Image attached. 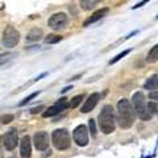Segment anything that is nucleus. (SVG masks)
I'll list each match as a JSON object with an SVG mask.
<instances>
[{
	"label": "nucleus",
	"instance_id": "obj_8",
	"mask_svg": "<svg viewBox=\"0 0 158 158\" xmlns=\"http://www.w3.org/2000/svg\"><path fill=\"white\" fill-rule=\"evenodd\" d=\"M69 107V103L66 102V99H61V100H58L57 104H54L52 107H49L48 110L42 113L44 117H52V116H56L58 113H61L62 111H65L66 108Z\"/></svg>",
	"mask_w": 158,
	"mask_h": 158
},
{
	"label": "nucleus",
	"instance_id": "obj_22",
	"mask_svg": "<svg viewBox=\"0 0 158 158\" xmlns=\"http://www.w3.org/2000/svg\"><path fill=\"white\" fill-rule=\"evenodd\" d=\"M129 52H131V50H124V52H123V53H120V54H117V56H116L115 58H113V59H111V62H110V63H111V65H113V63H116L117 61H120V59H121L123 57H125V56H127V54H128V53H129Z\"/></svg>",
	"mask_w": 158,
	"mask_h": 158
},
{
	"label": "nucleus",
	"instance_id": "obj_24",
	"mask_svg": "<svg viewBox=\"0 0 158 158\" xmlns=\"http://www.w3.org/2000/svg\"><path fill=\"white\" fill-rule=\"evenodd\" d=\"M37 95H38V92H33V94H31V95H29L28 98H25V99H24V100H23L21 103H20V104H19V106H20V107H21V106H24V104H27V103H29V102H31V100H32V99H33V98H36Z\"/></svg>",
	"mask_w": 158,
	"mask_h": 158
},
{
	"label": "nucleus",
	"instance_id": "obj_1",
	"mask_svg": "<svg viewBox=\"0 0 158 158\" xmlns=\"http://www.w3.org/2000/svg\"><path fill=\"white\" fill-rule=\"evenodd\" d=\"M117 111H118V125L121 128H131L136 120V111L135 107H132L131 102L128 99H121L117 103Z\"/></svg>",
	"mask_w": 158,
	"mask_h": 158
},
{
	"label": "nucleus",
	"instance_id": "obj_11",
	"mask_svg": "<svg viewBox=\"0 0 158 158\" xmlns=\"http://www.w3.org/2000/svg\"><path fill=\"white\" fill-rule=\"evenodd\" d=\"M99 99H100V95H99L98 92H95V94H91V95L87 98V100L85 102V104L82 106V108H81V112H83V113L91 112V111L94 110V108L96 107L98 102H99Z\"/></svg>",
	"mask_w": 158,
	"mask_h": 158
},
{
	"label": "nucleus",
	"instance_id": "obj_2",
	"mask_svg": "<svg viewBox=\"0 0 158 158\" xmlns=\"http://www.w3.org/2000/svg\"><path fill=\"white\" fill-rule=\"evenodd\" d=\"M99 121H100V129L103 133L110 135V133L115 132L116 128V118H115V112H113L112 106H104L103 110L99 115Z\"/></svg>",
	"mask_w": 158,
	"mask_h": 158
},
{
	"label": "nucleus",
	"instance_id": "obj_7",
	"mask_svg": "<svg viewBox=\"0 0 158 158\" xmlns=\"http://www.w3.org/2000/svg\"><path fill=\"white\" fill-rule=\"evenodd\" d=\"M67 21H69L67 15L63 13V12H58V13H54L53 16L49 19L48 24L52 29H62V28L66 27Z\"/></svg>",
	"mask_w": 158,
	"mask_h": 158
},
{
	"label": "nucleus",
	"instance_id": "obj_25",
	"mask_svg": "<svg viewBox=\"0 0 158 158\" xmlns=\"http://www.w3.org/2000/svg\"><path fill=\"white\" fill-rule=\"evenodd\" d=\"M42 110H45V107L44 106H38V107H34V108H32L31 110V113H33V115H36V113H40Z\"/></svg>",
	"mask_w": 158,
	"mask_h": 158
},
{
	"label": "nucleus",
	"instance_id": "obj_17",
	"mask_svg": "<svg viewBox=\"0 0 158 158\" xmlns=\"http://www.w3.org/2000/svg\"><path fill=\"white\" fill-rule=\"evenodd\" d=\"M62 40V36H57V34H50L45 38V42L46 44H57Z\"/></svg>",
	"mask_w": 158,
	"mask_h": 158
},
{
	"label": "nucleus",
	"instance_id": "obj_14",
	"mask_svg": "<svg viewBox=\"0 0 158 158\" xmlns=\"http://www.w3.org/2000/svg\"><path fill=\"white\" fill-rule=\"evenodd\" d=\"M42 36H44V32L41 31V29L34 28V29H32V31L28 33V36H27V41H29V42L38 41V40H41V37H42Z\"/></svg>",
	"mask_w": 158,
	"mask_h": 158
},
{
	"label": "nucleus",
	"instance_id": "obj_9",
	"mask_svg": "<svg viewBox=\"0 0 158 158\" xmlns=\"http://www.w3.org/2000/svg\"><path fill=\"white\" fill-rule=\"evenodd\" d=\"M19 141V136H17V129L12 128L9 132H7V135L4 136V146L7 150H13L17 145Z\"/></svg>",
	"mask_w": 158,
	"mask_h": 158
},
{
	"label": "nucleus",
	"instance_id": "obj_16",
	"mask_svg": "<svg viewBox=\"0 0 158 158\" xmlns=\"http://www.w3.org/2000/svg\"><path fill=\"white\" fill-rule=\"evenodd\" d=\"M156 87H158V74L152 75L146 81V83H145V88H146V90H153V88H156Z\"/></svg>",
	"mask_w": 158,
	"mask_h": 158
},
{
	"label": "nucleus",
	"instance_id": "obj_20",
	"mask_svg": "<svg viewBox=\"0 0 158 158\" xmlns=\"http://www.w3.org/2000/svg\"><path fill=\"white\" fill-rule=\"evenodd\" d=\"M83 98H85L83 95H78V96H75V98H74L73 100H71L70 107H71V108H77V107L79 106V103H81V102L83 100Z\"/></svg>",
	"mask_w": 158,
	"mask_h": 158
},
{
	"label": "nucleus",
	"instance_id": "obj_21",
	"mask_svg": "<svg viewBox=\"0 0 158 158\" xmlns=\"http://www.w3.org/2000/svg\"><path fill=\"white\" fill-rule=\"evenodd\" d=\"M88 127H90L91 136H92V137H96L98 131H96V125H95V120H94V118H91V120H90V123H88Z\"/></svg>",
	"mask_w": 158,
	"mask_h": 158
},
{
	"label": "nucleus",
	"instance_id": "obj_4",
	"mask_svg": "<svg viewBox=\"0 0 158 158\" xmlns=\"http://www.w3.org/2000/svg\"><path fill=\"white\" fill-rule=\"evenodd\" d=\"M53 145L56 146V149L58 150H66L70 148V135L66 129H56L52 135Z\"/></svg>",
	"mask_w": 158,
	"mask_h": 158
},
{
	"label": "nucleus",
	"instance_id": "obj_26",
	"mask_svg": "<svg viewBox=\"0 0 158 158\" xmlns=\"http://www.w3.org/2000/svg\"><path fill=\"white\" fill-rule=\"evenodd\" d=\"M149 98L152 99V100H158V92H150Z\"/></svg>",
	"mask_w": 158,
	"mask_h": 158
},
{
	"label": "nucleus",
	"instance_id": "obj_19",
	"mask_svg": "<svg viewBox=\"0 0 158 158\" xmlns=\"http://www.w3.org/2000/svg\"><path fill=\"white\" fill-rule=\"evenodd\" d=\"M81 6L85 11H88V9H92L94 6H95V2H90V0H82L81 2Z\"/></svg>",
	"mask_w": 158,
	"mask_h": 158
},
{
	"label": "nucleus",
	"instance_id": "obj_15",
	"mask_svg": "<svg viewBox=\"0 0 158 158\" xmlns=\"http://www.w3.org/2000/svg\"><path fill=\"white\" fill-rule=\"evenodd\" d=\"M157 61H158V44L150 49V52L148 53V56H146V62L148 63H154Z\"/></svg>",
	"mask_w": 158,
	"mask_h": 158
},
{
	"label": "nucleus",
	"instance_id": "obj_12",
	"mask_svg": "<svg viewBox=\"0 0 158 158\" xmlns=\"http://www.w3.org/2000/svg\"><path fill=\"white\" fill-rule=\"evenodd\" d=\"M20 154L21 158H31L32 154V145H31V137L24 136L20 142Z\"/></svg>",
	"mask_w": 158,
	"mask_h": 158
},
{
	"label": "nucleus",
	"instance_id": "obj_28",
	"mask_svg": "<svg viewBox=\"0 0 158 158\" xmlns=\"http://www.w3.org/2000/svg\"><path fill=\"white\" fill-rule=\"evenodd\" d=\"M92 2H95V3H100V2H104V0H92Z\"/></svg>",
	"mask_w": 158,
	"mask_h": 158
},
{
	"label": "nucleus",
	"instance_id": "obj_13",
	"mask_svg": "<svg viewBox=\"0 0 158 158\" xmlns=\"http://www.w3.org/2000/svg\"><path fill=\"white\" fill-rule=\"evenodd\" d=\"M108 11H110L108 8H102V9H99V11H96L95 13L92 15V16H90L85 23H83V27H88L90 24H94V23H96L98 20L103 19V17H104L108 13Z\"/></svg>",
	"mask_w": 158,
	"mask_h": 158
},
{
	"label": "nucleus",
	"instance_id": "obj_10",
	"mask_svg": "<svg viewBox=\"0 0 158 158\" xmlns=\"http://www.w3.org/2000/svg\"><path fill=\"white\" fill-rule=\"evenodd\" d=\"M34 146L37 150H45L49 146V135L46 132H37L33 137Z\"/></svg>",
	"mask_w": 158,
	"mask_h": 158
},
{
	"label": "nucleus",
	"instance_id": "obj_27",
	"mask_svg": "<svg viewBox=\"0 0 158 158\" xmlns=\"http://www.w3.org/2000/svg\"><path fill=\"white\" fill-rule=\"evenodd\" d=\"M148 2H149V0H142V2H141V3H138V4H137V6H135V7H133V8H135V9H136V8H140V7H142V6H144V4H146Z\"/></svg>",
	"mask_w": 158,
	"mask_h": 158
},
{
	"label": "nucleus",
	"instance_id": "obj_23",
	"mask_svg": "<svg viewBox=\"0 0 158 158\" xmlns=\"http://www.w3.org/2000/svg\"><path fill=\"white\" fill-rule=\"evenodd\" d=\"M0 120H2V124H9L13 120V115H4L0 117Z\"/></svg>",
	"mask_w": 158,
	"mask_h": 158
},
{
	"label": "nucleus",
	"instance_id": "obj_6",
	"mask_svg": "<svg viewBox=\"0 0 158 158\" xmlns=\"http://www.w3.org/2000/svg\"><path fill=\"white\" fill-rule=\"evenodd\" d=\"M74 141L77 142L78 146H86L88 144V129L86 125H79L74 129L73 133Z\"/></svg>",
	"mask_w": 158,
	"mask_h": 158
},
{
	"label": "nucleus",
	"instance_id": "obj_3",
	"mask_svg": "<svg viewBox=\"0 0 158 158\" xmlns=\"http://www.w3.org/2000/svg\"><path fill=\"white\" fill-rule=\"evenodd\" d=\"M132 103L135 106V111L138 115V117L141 120H149L152 117L148 112V107H146V102H145V95L141 91H137L135 95L132 96Z\"/></svg>",
	"mask_w": 158,
	"mask_h": 158
},
{
	"label": "nucleus",
	"instance_id": "obj_5",
	"mask_svg": "<svg viewBox=\"0 0 158 158\" xmlns=\"http://www.w3.org/2000/svg\"><path fill=\"white\" fill-rule=\"evenodd\" d=\"M20 41V33L13 27H7L3 33V45L6 48L16 46Z\"/></svg>",
	"mask_w": 158,
	"mask_h": 158
},
{
	"label": "nucleus",
	"instance_id": "obj_29",
	"mask_svg": "<svg viewBox=\"0 0 158 158\" xmlns=\"http://www.w3.org/2000/svg\"><path fill=\"white\" fill-rule=\"evenodd\" d=\"M157 19H158V16H157Z\"/></svg>",
	"mask_w": 158,
	"mask_h": 158
},
{
	"label": "nucleus",
	"instance_id": "obj_18",
	"mask_svg": "<svg viewBox=\"0 0 158 158\" xmlns=\"http://www.w3.org/2000/svg\"><path fill=\"white\" fill-rule=\"evenodd\" d=\"M146 107H148V112H149V115L152 116V115H157L158 113V107H157V104L156 103H153V102H150V103H146Z\"/></svg>",
	"mask_w": 158,
	"mask_h": 158
}]
</instances>
